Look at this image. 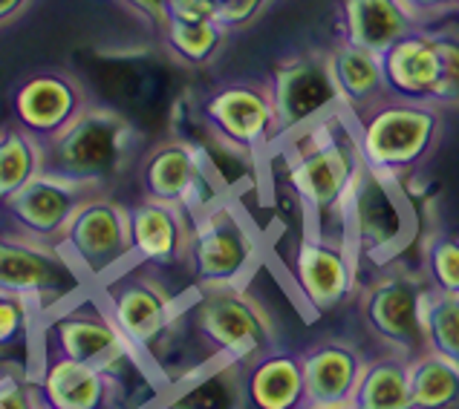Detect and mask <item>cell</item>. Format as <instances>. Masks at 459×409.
Segmentation results:
<instances>
[{
    "label": "cell",
    "mask_w": 459,
    "mask_h": 409,
    "mask_svg": "<svg viewBox=\"0 0 459 409\" xmlns=\"http://www.w3.org/2000/svg\"><path fill=\"white\" fill-rule=\"evenodd\" d=\"M281 141L286 179L307 217V228L347 234L350 196L367 167L352 115L344 107H335Z\"/></svg>",
    "instance_id": "cell-1"
},
{
    "label": "cell",
    "mask_w": 459,
    "mask_h": 409,
    "mask_svg": "<svg viewBox=\"0 0 459 409\" xmlns=\"http://www.w3.org/2000/svg\"><path fill=\"white\" fill-rule=\"evenodd\" d=\"M35 343L38 361L64 358L101 366L125 395L145 392L156 378L148 361L130 346L119 326L113 323L93 285L44 314L38 320Z\"/></svg>",
    "instance_id": "cell-2"
},
{
    "label": "cell",
    "mask_w": 459,
    "mask_h": 409,
    "mask_svg": "<svg viewBox=\"0 0 459 409\" xmlns=\"http://www.w3.org/2000/svg\"><path fill=\"white\" fill-rule=\"evenodd\" d=\"M96 294L108 306L113 323L168 387L170 358L179 352L182 311L188 294H177L162 280L160 268L145 262H127L125 268L93 283Z\"/></svg>",
    "instance_id": "cell-3"
},
{
    "label": "cell",
    "mask_w": 459,
    "mask_h": 409,
    "mask_svg": "<svg viewBox=\"0 0 459 409\" xmlns=\"http://www.w3.org/2000/svg\"><path fill=\"white\" fill-rule=\"evenodd\" d=\"M182 337L194 340L212 366H246L278 346L274 320L246 285L194 288L182 311Z\"/></svg>",
    "instance_id": "cell-4"
},
{
    "label": "cell",
    "mask_w": 459,
    "mask_h": 409,
    "mask_svg": "<svg viewBox=\"0 0 459 409\" xmlns=\"http://www.w3.org/2000/svg\"><path fill=\"white\" fill-rule=\"evenodd\" d=\"M44 144L47 170L108 191V184L119 179L136 159L142 133L125 113L90 104L56 139Z\"/></svg>",
    "instance_id": "cell-5"
},
{
    "label": "cell",
    "mask_w": 459,
    "mask_h": 409,
    "mask_svg": "<svg viewBox=\"0 0 459 409\" xmlns=\"http://www.w3.org/2000/svg\"><path fill=\"white\" fill-rule=\"evenodd\" d=\"M352 122L364 165L393 179H402L422 165L445 130L439 104L399 96H387Z\"/></svg>",
    "instance_id": "cell-6"
},
{
    "label": "cell",
    "mask_w": 459,
    "mask_h": 409,
    "mask_svg": "<svg viewBox=\"0 0 459 409\" xmlns=\"http://www.w3.org/2000/svg\"><path fill=\"white\" fill-rule=\"evenodd\" d=\"M90 288L67 251L21 231H0V294L23 300L38 320Z\"/></svg>",
    "instance_id": "cell-7"
},
{
    "label": "cell",
    "mask_w": 459,
    "mask_h": 409,
    "mask_svg": "<svg viewBox=\"0 0 459 409\" xmlns=\"http://www.w3.org/2000/svg\"><path fill=\"white\" fill-rule=\"evenodd\" d=\"M200 124L208 141L229 156L252 162L281 141L278 113L266 81H229L214 87L200 101Z\"/></svg>",
    "instance_id": "cell-8"
},
{
    "label": "cell",
    "mask_w": 459,
    "mask_h": 409,
    "mask_svg": "<svg viewBox=\"0 0 459 409\" xmlns=\"http://www.w3.org/2000/svg\"><path fill=\"white\" fill-rule=\"evenodd\" d=\"M260 248L252 226L229 200H220L194 217L188 271L194 288L246 285L257 266Z\"/></svg>",
    "instance_id": "cell-9"
},
{
    "label": "cell",
    "mask_w": 459,
    "mask_h": 409,
    "mask_svg": "<svg viewBox=\"0 0 459 409\" xmlns=\"http://www.w3.org/2000/svg\"><path fill=\"white\" fill-rule=\"evenodd\" d=\"M142 196L179 205L194 219L226 200L217 165L205 144L194 139H165L139 162Z\"/></svg>",
    "instance_id": "cell-10"
},
{
    "label": "cell",
    "mask_w": 459,
    "mask_h": 409,
    "mask_svg": "<svg viewBox=\"0 0 459 409\" xmlns=\"http://www.w3.org/2000/svg\"><path fill=\"white\" fill-rule=\"evenodd\" d=\"M428 280L402 268H387L361 288L359 311L370 335L390 352L416 358L425 343V294Z\"/></svg>",
    "instance_id": "cell-11"
},
{
    "label": "cell",
    "mask_w": 459,
    "mask_h": 409,
    "mask_svg": "<svg viewBox=\"0 0 459 409\" xmlns=\"http://www.w3.org/2000/svg\"><path fill=\"white\" fill-rule=\"evenodd\" d=\"M61 248L87 277V283H101L104 277L134 262L130 240V208L113 200L108 191L93 193L75 210Z\"/></svg>",
    "instance_id": "cell-12"
},
{
    "label": "cell",
    "mask_w": 459,
    "mask_h": 409,
    "mask_svg": "<svg viewBox=\"0 0 459 409\" xmlns=\"http://www.w3.org/2000/svg\"><path fill=\"white\" fill-rule=\"evenodd\" d=\"M411 205L399 191V179L364 167L347 208V234L359 260L387 262L411 240Z\"/></svg>",
    "instance_id": "cell-13"
},
{
    "label": "cell",
    "mask_w": 459,
    "mask_h": 409,
    "mask_svg": "<svg viewBox=\"0 0 459 409\" xmlns=\"http://www.w3.org/2000/svg\"><path fill=\"white\" fill-rule=\"evenodd\" d=\"M359 254L347 234L307 228L292 254V283L312 311H333L356 292Z\"/></svg>",
    "instance_id": "cell-14"
},
{
    "label": "cell",
    "mask_w": 459,
    "mask_h": 409,
    "mask_svg": "<svg viewBox=\"0 0 459 409\" xmlns=\"http://www.w3.org/2000/svg\"><path fill=\"white\" fill-rule=\"evenodd\" d=\"M266 87L278 113L281 139L341 107L326 52H298L278 61L266 78Z\"/></svg>",
    "instance_id": "cell-15"
},
{
    "label": "cell",
    "mask_w": 459,
    "mask_h": 409,
    "mask_svg": "<svg viewBox=\"0 0 459 409\" xmlns=\"http://www.w3.org/2000/svg\"><path fill=\"white\" fill-rule=\"evenodd\" d=\"M90 104L93 98L82 78L61 67H44L26 72L12 87V122L49 141Z\"/></svg>",
    "instance_id": "cell-16"
},
{
    "label": "cell",
    "mask_w": 459,
    "mask_h": 409,
    "mask_svg": "<svg viewBox=\"0 0 459 409\" xmlns=\"http://www.w3.org/2000/svg\"><path fill=\"white\" fill-rule=\"evenodd\" d=\"M99 191L101 188L90 182H78L70 176L52 174V170H44V174H38L26 188H21L12 196L0 210L6 214L9 226L15 231L30 234L35 240L61 245L75 210Z\"/></svg>",
    "instance_id": "cell-17"
},
{
    "label": "cell",
    "mask_w": 459,
    "mask_h": 409,
    "mask_svg": "<svg viewBox=\"0 0 459 409\" xmlns=\"http://www.w3.org/2000/svg\"><path fill=\"white\" fill-rule=\"evenodd\" d=\"M191 228L194 219L179 205L142 196L136 205H130L134 260L160 271L188 266Z\"/></svg>",
    "instance_id": "cell-18"
},
{
    "label": "cell",
    "mask_w": 459,
    "mask_h": 409,
    "mask_svg": "<svg viewBox=\"0 0 459 409\" xmlns=\"http://www.w3.org/2000/svg\"><path fill=\"white\" fill-rule=\"evenodd\" d=\"M382 70L390 96L439 104L445 81V58L434 30L422 26V30H413L399 38L396 44H390L382 52Z\"/></svg>",
    "instance_id": "cell-19"
},
{
    "label": "cell",
    "mask_w": 459,
    "mask_h": 409,
    "mask_svg": "<svg viewBox=\"0 0 459 409\" xmlns=\"http://www.w3.org/2000/svg\"><path fill=\"white\" fill-rule=\"evenodd\" d=\"M32 378L47 409H125L119 387L101 366L49 358L38 361Z\"/></svg>",
    "instance_id": "cell-20"
},
{
    "label": "cell",
    "mask_w": 459,
    "mask_h": 409,
    "mask_svg": "<svg viewBox=\"0 0 459 409\" xmlns=\"http://www.w3.org/2000/svg\"><path fill=\"white\" fill-rule=\"evenodd\" d=\"M240 389L246 409H307L309 389L304 358L290 349H269L240 366Z\"/></svg>",
    "instance_id": "cell-21"
},
{
    "label": "cell",
    "mask_w": 459,
    "mask_h": 409,
    "mask_svg": "<svg viewBox=\"0 0 459 409\" xmlns=\"http://www.w3.org/2000/svg\"><path fill=\"white\" fill-rule=\"evenodd\" d=\"M422 26L425 23L404 0H338L341 41L370 49L376 55Z\"/></svg>",
    "instance_id": "cell-22"
},
{
    "label": "cell",
    "mask_w": 459,
    "mask_h": 409,
    "mask_svg": "<svg viewBox=\"0 0 459 409\" xmlns=\"http://www.w3.org/2000/svg\"><path fill=\"white\" fill-rule=\"evenodd\" d=\"M307 372L309 404H347L356 395L367 358L356 343L341 337L315 340L300 352Z\"/></svg>",
    "instance_id": "cell-23"
},
{
    "label": "cell",
    "mask_w": 459,
    "mask_h": 409,
    "mask_svg": "<svg viewBox=\"0 0 459 409\" xmlns=\"http://www.w3.org/2000/svg\"><path fill=\"white\" fill-rule=\"evenodd\" d=\"M326 61H330V72L338 89V104L352 118L390 96L382 70V55H376V52L338 38V44L326 49Z\"/></svg>",
    "instance_id": "cell-24"
},
{
    "label": "cell",
    "mask_w": 459,
    "mask_h": 409,
    "mask_svg": "<svg viewBox=\"0 0 459 409\" xmlns=\"http://www.w3.org/2000/svg\"><path fill=\"white\" fill-rule=\"evenodd\" d=\"M153 409H246L240 389V366L214 363L179 380L177 392Z\"/></svg>",
    "instance_id": "cell-25"
},
{
    "label": "cell",
    "mask_w": 459,
    "mask_h": 409,
    "mask_svg": "<svg viewBox=\"0 0 459 409\" xmlns=\"http://www.w3.org/2000/svg\"><path fill=\"white\" fill-rule=\"evenodd\" d=\"M352 404L359 409H413L411 358L390 352L367 361Z\"/></svg>",
    "instance_id": "cell-26"
},
{
    "label": "cell",
    "mask_w": 459,
    "mask_h": 409,
    "mask_svg": "<svg viewBox=\"0 0 459 409\" xmlns=\"http://www.w3.org/2000/svg\"><path fill=\"white\" fill-rule=\"evenodd\" d=\"M47 170V144L9 122L0 127V208Z\"/></svg>",
    "instance_id": "cell-27"
},
{
    "label": "cell",
    "mask_w": 459,
    "mask_h": 409,
    "mask_svg": "<svg viewBox=\"0 0 459 409\" xmlns=\"http://www.w3.org/2000/svg\"><path fill=\"white\" fill-rule=\"evenodd\" d=\"M160 35L165 49L179 64H186V67H205V64H212L220 55V49L231 32L217 18H205V21L168 18Z\"/></svg>",
    "instance_id": "cell-28"
},
{
    "label": "cell",
    "mask_w": 459,
    "mask_h": 409,
    "mask_svg": "<svg viewBox=\"0 0 459 409\" xmlns=\"http://www.w3.org/2000/svg\"><path fill=\"white\" fill-rule=\"evenodd\" d=\"M413 409H456L459 406V366L437 352L411 358Z\"/></svg>",
    "instance_id": "cell-29"
},
{
    "label": "cell",
    "mask_w": 459,
    "mask_h": 409,
    "mask_svg": "<svg viewBox=\"0 0 459 409\" xmlns=\"http://www.w3.org/2000/svg\"><path fill=\"white\" fill-rule=\"evenodd\" d=\"M425 343L459 366V297L428 288L425 294Z\"/></svg>",
    "instance_id": "cell-30"
},
{
    "label": "cell",
    "mask_w": 459,
    "mask_h": 409,
    "mask_svg": "<svg viewBox=\"0 0 459 409\" xmlns=\"http://www.w3.org/2000/svg\"><path fill=\"white\" fill-rule=\"evenodd\" d=\"M422 277L434 292L459 297V234L437 231L422 243Z\"/></svg>",
    "instance_id": "cell-31"
},
{
    "label": "cell",
    "mask_w": 459,
    "mask_h": 409,
    "mask_svg": "<svg viewBox=\"0 0 459 409\" xmlns=\"http://www.w3.org/2000/svg\"><path fill=\"white\" fill-rule=\"evenodd\" d=\"M38 318L23 300L0 294V352L30 349L35 343Z\"/></svg>",
    "instance_id": "cell-32"
},
{
    "label": "cell",
    "mask_w": 459,
    "mask_h": 409,
    "mask_svg": "<svg viewBox=\"0 0 459 409\" xmlns=\"http://www.w3.org/2000/svg\"><path fill=\"white\" fill-rule=\"evenodd\" d=\"M445 58V81H442V107H459V32L456 30H434Z\"/></svg>",
    "instance_id": "cell-33"
},
{
    "label": "cell",
    "mask_w": 459,
    "mask_h": 409,
    "mask_svg": "<svg viewBox=\"0 0 459 409\" xmlns=\"http://www.w3.org/2000/svg\"><path fill=\"white\" fill-rule=\"evenodd\" d=\"M0 409H44L32 375H0Z\"/></svg>",
    "instance_id": "cell-34"
},
{
    "label": "cell",
    "mask_w": 459,
    "mask_h": 409,
    "mask_svg": "<svg viewBox=\"0 0 459 409\" xmlns=\"http://www.w3.org/2000/svg\"><path fill=\"white\" fill-rule=\"evenodd\" d=\"M266 6H269V0H226V4L217 9V21L226 26L229 32H240V30H248V26L264 15Z\"/></svg>",
    "instance_id": "cell-35"
},
{
    "label": "cell",
    "mask_w": 459,
    "mask_h": 409,
    "mask_svg": "<svg viewBox=\"0 0 459 409\" xmlns=\"http://www.w3.org/2000/svg\"><path fill=\"white\" fill-rule=\"evenodd\" d=\"M168 18H177V21L217 18V6L208 4V0H170V4H168Z\"/></svg>",
    "instance_id": "cell-36"
},
{
    "label": "cell",
    "mask_w": 459,
    "mask_h": 409,
    "mask_svg": "<svg viewBox=\"0 0 459 409\" xmlns=\"http://www.w3.org/2000/svg\"><path fill=\"white\" fill-rule=\"evenodd\" d=\"M404 4H408L416 12V18L422 21L425 26L430 21L459 15V0H404Z\"/></svg>",
    "instance_id": "cell-37"
},
{
    "label": "cell",
    "mask_w": 459,
    "mask_h": 409,
    "mask_svg": "<svg viewBox=\"0 0 459 409\" xmlns=\"http://www.w3.org/2000/svg\"><path fill=\"white\" fill-rule=\"evenodd\" d=\"M134 15H139L145 23H151L153 30H162L168 23V4L170 0H119Z\"/></svg>",
    "instance_id": "cell-38"
},
{
    "label": "cell",
    "mask_w": 459,
    "mask_h": 409,
    "mask_svg": "<svg viewBox=\"0 0 459 409\" xmlns=\"http://www.w3.org/2000/svg\"><path fill=\"white\" fill-rule=\"evenodd\" d=\"M32 4H35V0H0V26L18 21Z\"/></svg>",
    "instance_id": "cell-39"
},
{
    "label": "cell",
    "mask_w": 459,
    "mask_h": 409,
    "mask_svg": "<svg viewBox=\"0 0 459 409\" xmlns=\"http://www.w3.org/2000/svg\"><path fill=\"white\" fill-rule=\"evenodd\" d=\"M307 409H359V406L347 401V404H309Z\"/></svg>",
    "instance_id": "cell-40"
},
{
    "label": "cell",
    "mask_w": 459,
    "mask_h": 409,
    "mask_svg": "<svg viewBox=\"0 0 459 409\" xmlns=\"http://www.w3.org/2000/svg\"><path fill=\"white\" fill-rule=\"evenodd\" d=\"M208 4H214V6H217V9H220V6H222V4H226V0H208Z\"/></svg>",
    "instance_id": "cell-41"
},
{
    "label": "cell",
    "mask_w": 459,
    "mask_h": 409,
    "mask_svg": "<svg viewBox=\"0 0 459 409\" xmlns=\"http://www.w3.org/2000/svg\"><path fill=\"white\" fill-rule=\"evenodd\" d=\"M44 409H47V406H44Z\"/></svg>",
    "instance_id": "cell-42"
}]
</instances>
